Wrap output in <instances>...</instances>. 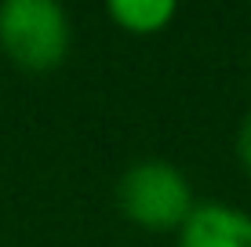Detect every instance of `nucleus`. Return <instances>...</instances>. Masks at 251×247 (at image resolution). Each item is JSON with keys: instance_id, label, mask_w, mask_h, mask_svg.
<instances>
[{"instance_id": "f257e3e1", "label": "nucleus", "mask_w": 251, "mask_h": 247, "mask_svg": "<svg viewBox=\"0 0 251 247\" xmlns=\"http://www.w3.org/2000/svg\"><path fill=\"white\" fill-rule=\"evenodd\" d=\"M69 15L55 0H4L0 4V51L25 73L58 69L69 55Z\"/></svg>"}, {"instance_id": "f03ea898", "label": "nucleus", "mask_w": 251, "mask_h": 247, "mask_svg": "<svg viewBox=\"0 0 251 247\" xmlns=\"http://www.w3.org/2000/svg\"><path fill=\"white\" fill-rule=\"evenodd\" d=\"M117 203L127 222L150 229V233L182 229L197 207L189 178L168 160H138V164H131L117 182Z\"/></svg>"}, {"instance_id": "7ed1b4c3", "label": "nucleus", "mask_w": 251, "mask_h": 247, "mask_svg": "<svg viewBox=\"0 0 251 247\" xmlns=\"http://www.w3.org/2000/svg\"><path fill=\"white\" fill-rule=\"evenodd\" d=\"M175 247H251V215L229 203H197Z\"/></svg>"}, {"instance_id": "20e7f679", "label": "nucleus", "mask_w": 251, "mask_h": 247, "mask_svg": "<svg viewBox=\"0 0 251 247\" xmlns=\"http://www.w3.org/2000/svg\"><path fill=\"white\" fill-rule=\"evenodd\" d=\"M106 11L124 33H142V37L160 33L175 19V4L171 0H113Z\"/></svg>"}, {"instance_id": "39448f33", "label": "nucleus", "mask_w": 251, "mask_h": 247, "mask_svg": "<svg viewBox=\"0 0 251 247\" xmlns=\"http://www.w3.org/2000/svg\"><path fill=\"white\" fill-rule=\"evenodd\" d=\"M237 160L251 175V113L244 116V124H240V131H237Z\"/></svg>"}, {"instance_id": "423d86ee", "label": "nucleus", "mask_w": 251, "mask_h": 247, "mask_svg": "<svg viewBox=\"0 0 251 247\" xmlns=\"http://www.w3.org/2000/svg\"><path fill=\"white\" fill-rule=\"evenodd\" d=\"M248 69H251V58H248Z\"/></svg>"}]
</instances>
